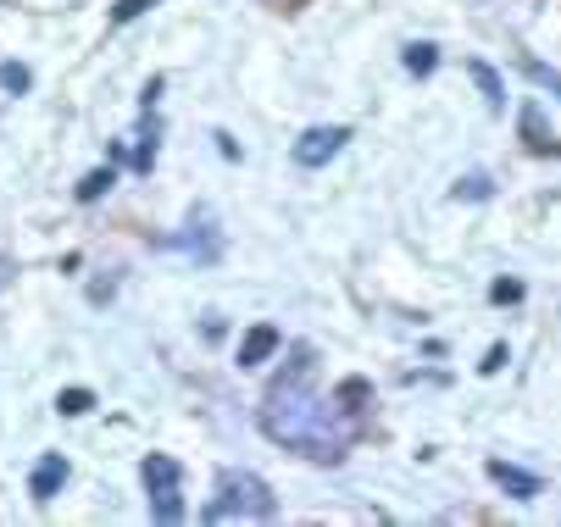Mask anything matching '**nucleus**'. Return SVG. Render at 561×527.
<instances>
[{
    "label": "nucleus",
    "mask_w": 561,
    "mask_h": 527,
    "mask_svg": "<svg viewBox=\"0 0 561 527\" xmlns=\"http://www.w3.org/2000/svg\"><path fill=\"white\" fill-rule=\"evenodd\" d=\"M156 6V0H117V6H112V22H134L140 12H150Z\"/></svg>",
    "instance_id": "obj_13"
},
{
    "label": "nucleus",
    "mask_w": 561,
    "mask_h": 527,
    "mask_svg": "<svg viewBox=\"0 0 561 527\" xmlns=\"http://www.w3.org/2000/svg\"><path fill=\"white\" fill-rule=\"evenodd\" d=\"M522 139H528V150H539V156H550V150H556V134L545 128L539 106H522Z\"/></svg>",
    "instance_id": "obj_7"
},
{
    "label": "nucleus",
    "mask_w": 561,
    "mask_h": 527,
    "mask_svg": "<svg viewBox=\"0 0 561 527\" xmlns=\"http://www.w3.org/2000/svg\"><path fill=\"white\" fill-rule=\"evenodd\" d=\"M234 516H273V494L250 472H222L217 500L206 505V522H234Z\"/></svg>",
    "instance_id": "obj_2"
},
{
    "label": "nucleus",
    "mask_w": 561,
    "mask_h": 527,
    "mask_svg": "<svg viewBox=\"0 0 561 527\" xmlns=\"http://www.w3.org/2000/svg\"><path fill=\"white\" fill-rule=\"evenodd\" d=\"M501 367H506V344H494V350L484 355V372H501Z\"/></svg>",
    "instance_id": "obj_18"
},
{
    "label": "nucleus",
    "mask_w": 561,
    "mask_h": 527,
    "mask_svg": "<svg viewBox=\"0 0 561 527\" xmlns=\"http://www.w3.org/2000/svg\"><path fill=\"white\" fill-rule=\"evenodd\" d=\"M345 128H312V134H301V145H294V161L301 167H322V161H334L345 150Z\"/></svg>",
    "instance_id": "obj_3"
},
{
    "label": "nucleus",
    "mask_w": 561,
    "mask_h": 527,
    "mask_svg": "<svg viewBox=\"0 0 561 527\" xmlns=\"http://www.w3.org/2000/svg\"><path fill=\"white\" fill-rule=\"evenodd\" d=\"M56 411H61V416H84V411H89V389H68V394L56 400Z\"/></svg>",
    "instance_id": "obj_12"
},
{
    "label": "nucleus",
    "mask_w": 561,
    "mask_h": 527,
    "mask_svg": "<svg viewBox=\"0 0 561 527\" xmlns=\"http://www.w3.org/2000/svg\"><path fill=\"white\" fill-rule=\"evenodd\" d=\"M473 78H478V89H484V101L501 112L506 106V89H501V78H494V67H484V61H473Z\"/></svg>",
    "instance_id": "obj_9"
},
{
    "label": "nucleus",
    "mask_w": 561,
    "mask_h": 527,
    "mask_svg": "<svg viewBox=\"0 0 561 527\" xmlns=\"http://www.w3.org/2000/svg\"><path fill=\"white\" fill-rule=\"evenodd\" d=\"M145 488L150 494H167V488H178V467H173V460L167 455H145Z\"/></svg>",
    "instance_id": "obj_8"
},
{
    "label": "nucleus",
    "mask_w": 561,
    "mask_h": 527,
    "mask_svg": "<svg viewBox=\"0 0 561 527\" xmlns=\"http://www.w3.org/2000/svg\"><path fill=\"white\" fill-rule=\"evenodd\" d=\"M434 61H439L434 45H406V67L412 73H434Z\"/></svg>",
    "instance_id": "obj_11"
},
{
    "label": "nucleus",
    "mask_w": 561,
    "mask_h": 527,
    "mask_svg": "<svg viewBox=\"0 0 561 527\" xmlns=\"http://www.w3.org/2000/svg\"><path fill=\"white\" fill-rule=\"evenodd\" d=\"M528 78H534V84H545L550 94H561V73H550L545 61H528Z\"/></svg>",
    "instance_id": "obj_14"
},
{
    "label": "nucleus",
    "mask_w": 561,
    "mask_h": 527,
    "mask_svg": "<svg viewBox=\"0 0 561 527\" xmlns=\"http://www.w3.org/2000/svg\"><path fill=\"white\" fill-rule=\"evenodd\" d=\"M456 194H467V201H484V194H489V178H461Z\"/></svg>",
    "instance_id": "obj_15"
},
{
    "label": "nucleus",
    "mask_w": 561,
    "mask_h": 527,
    "mask_svg": "<svg viewBox=\"0 0 561 527\" xmlns=\"http://www.w3.org/2000/svg\"><path fill=\"white\" fill-rule=\"evenodd\" d=\"M489 294H494V300H517V294H522V283H511V278H501V283H494Z\"/></svg>",
    "instance_id": "obj_17"
},
{
    "label": "nucleus",
    "mask_w": 561,
    "mask_h": 527,
    "mask_svg": "<svg viewBox=\"0 0 561 527\" xmlns=\"http://www.w3.org/2000/svg\"><path fill=\"white\" fill-rule=\"evenodd\" d=\"M0 84H6V89H28V67H0Z\"/></svg>",
    "instance_id": "obj_16"
},
{
    "label": "nucleus",
    "mask_w": 561,
    "mask_h": 527,
    "mask_svg": "<svg viewBox=\"0 0 561 527\" xmlns=\"http://www.w3.org/2000/svg\"><path fill=\"white\" fill-rule=\"evenodd\" d=\"M61 483H68V460H61V455H45L28 488H34V500H56V488H61Z\"/></svg>",
    "instance_id": "obj_6"
},
{
    "label": "nucleus",
    "mask_w": 561,
    "mask_h": 527,
    "mask_svg": "<svg viewBox=\"0 0 561 527\" xmlns=\"http://www.w3.org/2000/svg\"><path fill=\"white\" fill-rule=\"evenodd\" d=\"M261 427H267V439L301 450L312 460H339L350 433H356L350 422H334V406H322V394H317V355L306 344L294 350L284 361V372L267 383Z\"/></svg>",
    "instance_id": "obj_1"
},
{
    "label": "nucleus",
    "mask_w": 561,
    "mask_h": 527,
    "mask_svg": "<svg viewBox=\"0 0 561 527\" xmlns=\"http://www.w3.org/2000/svg\"><path fill=\"white\" fill-rule=\"evenodd\" d=\"M489 478L501 483V488L511 494V500H534V494H539V478H534V472H517V467H506V460H489Z\"/></svg>",
    "instance_id": "obj_4"
},
{
    "label": "nucleus",
    "mask_w": 561,
    "mask_h": 527,
    "mask_svg": "<svg viewBox=\"0 0 561 527\" xmlns=\"http://www.w3.org/2000/svg\"><path fill=\"white\" fill-rule=\"evenodd\" d=\"M278 344H284V339H278V327H250L245 344H240V367H261V361H267Z\"/></svg>",
    "instance_id": "obj_5"
},
{
    "label": "nucleus",
    "mask_w": 561,
    "mask_h": 527,
    "mask_svg": "<svg viewBox=\"0 0 561 527\" xmlns=\"http://www.w3.org/2000/svg\"><path fill=\"white\" fill-rule=\"evenodd\" d=\"M106 189H112V167H95V173L78 183V201H101Z\"/></svg>",
    "instance_id": "obj_10"
}]
</instances>
